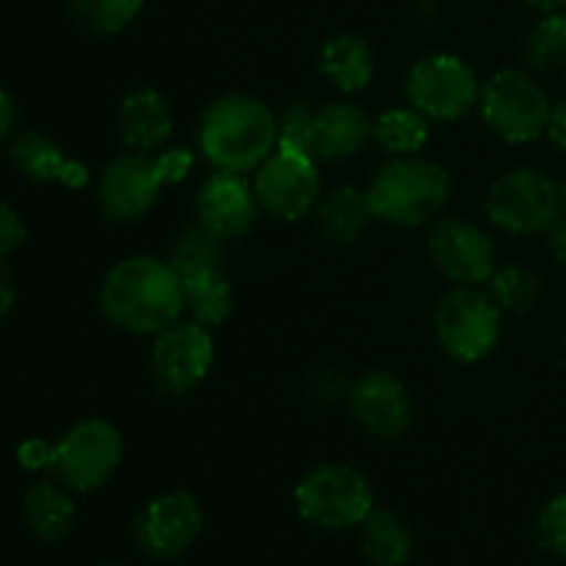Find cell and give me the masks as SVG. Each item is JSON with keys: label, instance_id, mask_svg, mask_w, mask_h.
<instances>
[{"label": "cell", "instance_id": "2e32d148", "mask_svg": "<svg viewBox=\"0 0 566 566\" xmlns=\"http://www.w3.org/2000/svg\"><path fill=\"white\" fill-rule=\"evenodd\" d=\"M197 216L199 227L224 243L247 235L260 216L254 186L235 171H216L199 188Z\"/></svg>", "mask_w": 566, "mask_h": 566}, {"label": "cell", "instance_id": "8992f818", "mask_svg": "<svg viewBox=\"0 0 566 566\" xmlns=\"http://www.w3.org/2000/svg\"><path fill=\"white\" fill-rule=\"evenodd\" d=\"M298 517L324 531H346L363 525L374 512V490L368 479L352 464H321L298 481L296 492Z\"/></svg>", "mask_w": 566, "mask_h": 566}, {"label": "cell", "instance_id": "d4e9b609", "mask_svg": "<svg viewBox=\"0 0 566 566\" xmlns=\"http://www.w3.org/2000/svg\"><path fill=\"white\" fill-rule=\"evenodd\" d=\"M374 138L385 153L409 158L429 142V119L415 108H387L376 116Z\"/></svg>", "mask_w": 566, "mask_h": 566}, {"label": "cell", "instance_id": "603a6c76", "mask_svg": "<svg viewBox=\"0 0 566 566\" xmlns=\"http://www.w3.org/2000/svg\"><path fill=\"white\" fill-rule=\"evenodd\" d=\"M368 193L354 186H340L318 202V230L332 243H354L370 221Z\"/></svg>", "mask_w": 566, "mask_h": 566}, {"label": "cell", "instance_id": "836d02e7", "mask_svg": "<svg viewBox=\"0 0 566 566\" xmlns=\"http://www.w3.org/2000/svg\"><path fill=\"white\" fill-rule=\"evenodd\" d=\"M547 249H551V254L556 258L558 265H566V219L556 221V224L547 230Z\"/></svg>", "mask_w": 566, "mask_h": 566}, {"label": "cell", "instance_id": "30bf717a", "mask_svg": "<svg viewBox=\"0 0 566 566\" xmlns=\"http://www.w3.org/2000/svg\"><path fill=\"white\" fill-rule=\"evenodd\" d=\"M501 313L490 293L475 291L473 285L457 287L437 304V340L459 363H479L501 340Z\"/></svg>", "mask_w": 566, "mask_h": 566}, {"label": "cell", "instance_id": "52a82bcc", "mask_svg": "<svg viewBox=\"0 0 566 566\" xmlns=\"http://www.w3.org/2000/svg\"><path fill=\"white\" fill-rule=\"evenodd\" d=\"M481 116L503 142L528 144L547 130L551 97L536 77L523 70H501L481 88Z\"/></svg>", "mask_w": 566, "mask_h": 566}, {"label": "cell", "instance_id": "83f0119b", "mask_svg": "<svg viewBox=\"0 0 566 566\" xmlns=\"http://www.w3.org/2000/svg\"><path fill=\"white\" fill-rule=\"evenodd\" d=\"M490 296L503 313H528L542 296L539 276L523 265H506V269H495L490 276Z\"/></svg>", "mask_w": 566, "mask_h": 566}, {"label": "cell", "instance_id": "8d00e7d4", "mask_svg": "<svg viewBox=\"0 0 566 566\" xmlns=\"http://www.w3.org/2000/svg\"><path fill=\"white\" fill-rule=\"evenodd\" d=\"M562 197H564V210H566V182L562 186Z\"/></svg>", "mask_w": 566, "mask_h": 566}, {"label": "cell", "instance_id": "d590c367", "mask_svg": "<svg viewBox=\"0 0 566 566\" xmlns=\"http://www.w3.org/2000/svg\"><path fill=\"white\" fill-rule=\"evenodd\" d=\"M528 6H534L542 14H553V11H566V0H525Z\"/></svg>", "mask_w": 566, "mask_h": 566}, {"label": "cell", "instance_id": "5bb4252c", "mask_svg": "<svg viewBox=\"0 0 566 566\" xmlns=\"http://www.w3.org/2000/svg\"><path fill=\"white\" fill-rule=\"evenodd\" d=\"M202 534V509L188 492H164L136 517V542L158 562L182 556Z\"/></svg>", "mask_w": 566, "mask_h": 566}, {"label": "cell", "instance_id": "8fae6325", "mask_svg": "<svg viewBox=\"0 0 566 566\" xmlns=\"http://www.w3.org/2000/svg\"><path fill=\"white\" fill-rule=\"evenodd\" d=\"M403 94L426 119L457 122L479 103L481 86L468 61L451 53H434L409 70Z\"/></svg>", "mask_w": 566, "mask_h": 566}, {"label": "cell", "instance_id": "74e56055", "mask_svg": "<svg viewBox=\"0 0 566 566\" xmlns=\"http://www.w3.org/2000/svg\"><path fill=\"white\" fill-rule=\"evenodd\" d=\"M103 566H119V564H103Z\"/></svg>", "mask_w": 566, "mask_h": 566}, {"label": "cell", "instance_id": "9a60e30c", "mask_svg": "<svg viewBox=\"0 0 566 566\" xmlns=\"http://www.w3.org/2000/svg\"><path fill=\"white\" fill-rule=\"evenodd\" d=\"M429 252L437 269L459 285H479L495 274V243L473 221H440L429 235Z\"/></svg>", "mask_w": 566, "mask_h": 566}, {"label": "cell", "instance_id": "7c38bea8", "mask_svg": "<svg viewBox=\"0 0 566 566\" xmlns=\"http://www.w3.org/2000/svg\"><path fill=\"white\" fill-rule=\"evenodd\" d=\"M254 175V193L263 213L280 221H298L318 205L321 171L310 155L276 147Z\"/></svg>", "mask_w": 566, "mask_h": 566}, {"label": "cell", "instance_id": "4dcf8cb0", "mask_svg": "<svg viewBox=\"0 0 566 566\" xmlns=\"http://www.w3.org/2000/svg\"><path fill=\"white\" fill-rule=\"evenodd\" d=\"M17 462L25 470H33V473H36V470H48L50 473V464H53V446L39 440V437H31V440H25L17 448Z\"/></svg>", "mask_w": 566, "mask_h": 566}, {"label": "cell", "instance_id": "3957f363", "mask_svg": "<svg viewBox=\"0 0 566 566\" xmlns=\"http://www.w3.org/2000/svg\"><path fill=\"white\" fill-rule=\"evenodd\" d=\"M191 166L193 155L182 147L119 155L99 175V210L111 221L144 219L158 205L160 191L186 180Z\"/></svg>", "mask_w": 566, "mask_h": 566}, {"label": "cell", "instance_id": "e0dca14e", "mask_svg": "<svg viewBox=\"0 0 566 566\" xmlns=\"http://www.w3.org/2000/svg\"><path fill=\"white\" fill-rule=\"evenodd\" d=\"M374 138V122L354 103H326L313 111L304 153L315 164H340L363 153Z\"/></svg>", "mask_w": 566, "mask_h": 566}, {"label": "cell", "instance_id": "d6a6232c", "mask_svg": "<svg viewBox=\"0 0 566 566\" xmlns=\"http://www.w3.org/2000/svg\"><path fill=\"white\" fill-rule=\"evenodd\" d=\"M545 133L551 136V142L556 144L558 149H564V153H566V99H564V103L553 105Z\"/></svg>", "mask_w": 566, "mask_h": 566}, {"label": "cell", "instance_id": "7a4b0ae2", "mask_svg": "<svg viewBox=\"0 0 566 566\" xmlns=\"http://www.w3.org/2000/svg\"><path fill=\"white\" fill-rule=\"evenodd\" d=\"M280 147L274 111L249 94H224L202 114L199 149L219 171H252Z\"/></svg>", "mask_w": 566, "mask_h": 566}, {"label": "cell", "instance_id": "5b68a950", "mask_svg": "<svg viewBox=\"0 0 566 566\" xmlns=\"http://www.w3.org/2000/svg\"><path fill=\"white\" fill-rule=\"evenodd\" d=\"M169 263L180 276L182 298L193 321L205 326L224 324L235 307V293L224 269V241L202 227L188 230L171 247Z\"/></svg>", "mask_w": 566, "mask_h": 566}, {"label": "cell", "instance_id": "f546056e", "mask_svg": "<svg viewBox=\"0 0 566 566\" xmlns=\"http://www.w3.org/2000/svg\"><path fill=\"white\" fill-rule=\"evenodd\" d=\"M28 238L25 221L20 219L14 208L9 202L0 199V254H9L14 249H20Z\"/></svg>", "mask_w": 566, "mask_h": 566}, {"label": "cell", "instance_id": "1f68e13d", "mask_svg": "<svg viewBox=\"0 0 566 566\" xmlns=\"http://www.w3.org/2000/svg\"><path fill=\"white\" fill-rule=\"evenodd\" d=\"M17 302V285H14V274H11L9 265L0 260V321L11 313Z\"/></svg>", "mask_w": 566, "mask_h": 566}, {"label": "cell", "instance_id": "277c9868", "mask_svg": "<svg viewBox=\"0 0 566 566\" xmlns=\"http://www.w3.org/2000/svg\"><path fill=\"white\" fill-rule=\"evenodd\" d=\"M370 213L398 227H418L446 210L451 175L440 164L409 155L381 166L368 191Z\"/></svg>", "mask_w": 566, "mask_h": 566}, {"label": "cell", "instance_id": "4fadbf2b", "mask_svg": "<svg viewBox=\"0 0 566 566\" xmlns=\"http://www.w3.org/2000/svg\"><path fill=\"white\" fill-rule=\"evenodd\" d=\"M216 348L210 326L199 321L188 324H171L158 335L149 357L155 385L169 396H182L208 376L213 365Z\"/></svg>", "mask_w": 566, "mask_h": 566}, {"label": "cell", "instance_id": "ac0fdd59", "mask_svg": "<svg viewBox=\"0 0 566 566\" xmlns=\"http://www.w3.org/2000/svg\"><path fill=\"white\" fill-rule=\"evenodd\" d=\"M354 420L368 434L390 440L412 426V401L401 381L387 370H370L348 392Z\"/></svg>", "mask_w": 566, "mask_h": 566}, {"label": "cell", "instance_id": "484cf974", "mask_svg": "<svg viewBox=\"0 0 566 566\" xmlns=\"http://www.w3.org/2000/svg\"><path fill=\"white\" fill-rule=\"evenodd\" d=\"M525 64L534 72L566 70V11L545 14L525 39Z\"/></svg>", "mask_w": 566, "mask_h": 566}, {"label": "cell", "instance_id": "ffe728a7", "mask_svg": "<svg viewBox=\"0 0 566 566\" xmlns=\"http://www.w3.org/2000/svg\"><path fill=\"white\" fill-rule=\"evenodd\" d=\"M9 158L22 175L36 182H64L70 188H83L88 180L86 166L66 158L64 149L42 133H17L9 144Z\"/></svg>", "mask_w": 566, "mask_h": 566}, {"label": "cell", "instance_id": "ba28073f", "mask_svg": "<svg viewBox=\"0 0 566 566\" xmlns=\"http://www.w3.org/2000/svg\"><path fill=\"white\" fill-rule=\"evenodd\" d=\"M486 216L512 235L547 232L564 216L562 188L539 169L506 171L486 193Z\"/></svg>", "mask_w": 566, "mask_h": 566}, {"label": "cell", "instance_id": "e575fe53", "mask_svg": "<svg viewBox=\"0 0 566 566\" xmlns=\"http://www.w3.org/2000/svg\"><path fill=\"white\" fill-rule=\"evenodd\" d=\"M14 122H17L14 99H11L9 94H6L3 88H0V144H3L6 138H9V133H11V127H14Z\"/></svg>", "mask_w": 566, "mask_h": 566}, {"label": "cell", "instance_id": "7402d4cb", "mask_svg": "<svg viewBox=\"0 0 566 566\" xmlns=\"http://www.w3.org/2000/svg\"><path fill=\"white\" fill-rule=\"evenodd\" d=\"M321 75L329 83H335L340 92L352 94L359 92L370 83L376 70L374 50L365 42L363 36H354V33H343V36L329 39L321 50Z\"/></svg>", "mask_w": 566, "mask_h": 566}, {"label": "cell", "instance_id": "d6986e66", "mask_svg": "<svg viewBox=\"0 0 566 566\" xmlns=\"http://www.w3.org/2000/svg\"><path fill=\"white\" fill-rule=\"evenodd\" d=\"M175 133V114L164 94L138 88L119 108V136L136 153H160Z\"/></svg>", "mask_w": 566, "mask_h": 566}, {"label": "cell", "instance_id": "4316f807", "mask_svg": "<svg viewBox=\"0 0 566 566\" xmlns=\"http://www.w3.org/2000/svg\"><path fill=\"white\" fill-rule=\"evenodd\" d=\"M142 9L144 0H72L75 22L94 36H114L125 31Z\"/></svg>", "mask_w": 566, "mask_h": 566}, {"label": "cell", "instance_id": "9c48e42d", "mask_svg": "<svg viewBox=\"0 0 566 566\" xmlns=\"http://www.w3.org/2000/svg\"><path fill=\"white\" fill-rule=\"evenodd\" d=\"M125 442L108 420H81L53 446L50 475L70 492H94L116 473Z\"/></svg>", "mask_w": 566, "mask_h": 566}, {"label": "cell", "instance_id": "cb8c5ba5", "mask_svg": "<svg viewBox=\"0 0 566 566\" xmlns=\"http://www.w3.org/2000/svg\"><path fill=\"white\" fill-rule=\"evenodd\" d=\"M363 553L374 566H407L412 558V534L387 509H374L363 520Z\"/></svg>", "mask_w": 566, "mask_h": 566}, {"label": "cell", "instance_id": "f1b7e54d", "mask_svg": "<svg viewBox=\"0 0 566 566\" xmlns=\"http://www.w3.org/2000/svg\"><path fill=\"white\" fill-rule=\"evenodd\" d=\"M536 536L547 553L566 558V492L545 503L536 520Z\"/></svg>", "mask_w": 566, "mask_h": 566}, {"label": "cell", "instance_id": "44dd1931", "mask_svg": "<svg viewBox=\"0 0 566 566\" xmlns=\"http://www.w3.org/2000/svg\"><path fill=\"white\" fill-rule=\"evenodd\" d=\"M22 514L39 539L59 545L75 525V501L59 481H39L22 497Z\"/></svg>", "mask_w": 566, "mask_h": 566}, {"label": "cell", "instance_id": "6da1fadb", "mask_svg": "<svg viewBox=\"0 0 566 566\" xmlns=\"http://www.w3.org/2000/svg\"><path fill=\"white\" fill-rule=\"evenodd\" d=\"M186 310L182 282L169 260L127 258L99 287V313L130 335H160Z\"/></svg>", "mask_w": 566, "mask_h": 566}]
</instances>
